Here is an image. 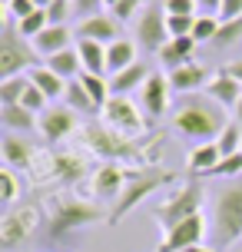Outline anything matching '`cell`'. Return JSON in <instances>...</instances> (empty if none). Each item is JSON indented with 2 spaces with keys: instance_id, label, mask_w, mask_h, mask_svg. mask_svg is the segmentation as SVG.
<instances>
[{
  "instance_id": "obj_29",
  "label": "cell",
  "mask_w": 242,
  "mask_h": 252,
  "mask_svg": "<svg viewBox=\"0 0 242 252\" xmlns=\"http://www.w3.org/2000/svg\"><path fill=\"white\" fill-rule=\"evenodd\" d=\"M30 90V76H10V80H0V106H20L24 93Z\"/></svg>"
},
{
  "instance_id": "obj_12",
  "label": "cell",
  "mask_w": 242,
  "mask_h": 252,
  "mask_svg": "<svg viewBox=\"0 0 242 252\" xmlns=\"http://www.w3.org/2000/svg\"><path fill=\"white\" fill-rule=\"evenodd\" d=\"M206 229L209 226H206L203 213L189 216V219H182L179 226L166 229V239H163V246H159V252H182V249H189V246H199L203 236H206Z\"/></svg>"
},
{
  "instance_id": "obj_21",
  "label": "cell",
  "mask_w": 242,
  "mask_h": 252,
  "mask_svg": "<svg viewBox=\"0 0 242 252\" xmlns=\"http://www.w3.org/2000/svg\"><path fill=\"white\" fill-rule=\"evenodd\" d=\"M192 57H196V40H192V33L189 37H173L159 50V63H163L166 70H179V66L192 63Z\"/></svg>"
},
{
  "instance_id": "obj_49",
  "label": "cell",
  "mask_w": 242,
  "mask_h": 252,
  "mask_svg": "<svg viewBox=\"0 0 242 252\" xmlns=\"http://www.w3.org/2000/svg\"><path fill=\"white\" fill-rule=\"evenodd\" d=\"M232 116H236V123H239V126H242V100H239V103H236V110H232Z\"/></svg>"
},
{
  "instance_id": "obj_18",
  "label": "cell",
  "mask_w": 242,
  "mask_h": 252,
  "mask_svg": "<svg viewBox=\"0 0 242 252\" xmlns=\"http://www.w3.org/2000/svg\"><path fill=\"white\" fill-rule=\"evenodd\" d=\"M169 87H173V93H182V96H189V93H196L199 87H206L212 76L206 73V66H199V63L192 60L186 63V66H179V70H169Z\"/></svg>"
},
{
  "instance_id": "obj_40",
  "label": "cell",
  "mask_w": 242,
  "mask_h": 252,
  "mask_svg": "<svg viewBox=\"0 0 242 252\" xmlns=\"http://www.w3.org/2000/svg\"><path fill=\"white\" fill-rule=\"evenodd\" d=\"M166 27H169V37H189L196 17H176V13H166Z\"/></svg>"
},
{
  "instance_id": "obj_46",
  "label": "cell",
  "mask_w": 242,
  "mask_h": 252,
  "mask_svg": "<svg viewBox=\"0 0 242 252\" xmlns=\"http://www.w3.org/2000/svg\"><path fill=\"white\" fill-rule=\"evenodd\" d=\"M196 3L203 13H212V17H219V7H222V0H196Z\"/></svg>"
},
{
  "instance_id": "obj_15",
  "label": "cell",
  "mask_w": 242,
  "mask_h": 252,
  "mask_svg": "<svg viewBox=\"0 0 242 252\" xmlns=\"http://www.w3.org/2000/svg\"><path fill=\"white\" fill-rule=\"evenodd\" d=\"M169 93H173V87H169V76L150 73V80L143 83V110H146V116L159 120V116L169 110Z\"/></svg>"
},
{
  "instance_id": "obj_7",
  "label": "cell",
  "mask_w": 242,
  "mask_h": 252,
  "mask_svg": "<svg viewBox=\"0 0 242 252\" xmlns=\"http://www.w3.org/2000/svg\"><path fill=\"white\" fill-rule=\"evenodd\" d=\"M196 213H203V186L192 179V183H186L182 189H176L173 196L166 202H159V209H156V222H159V229H173V226H179L182 219H189V216H196Z\"/></svg>"
},
{
  "instance_id": "obj_2",
  "label": "cell",
  "mask_w": 242,
  "mask_h": 252,
  "mask_svg": "<svg viewBox=\"0 0 242 252\" xmlns=\"http://www.w3.org/2000/svg\"><path fill=\"white\" fill-rule=\"evenodd\" d=\"M226 123L229 120L222 116V106L209 96H196V93H189L173 116L176 133H182L186 139H196V143H216Z\"/></svg>"
},
{
  "instance_id": "obj_8",
  "label": "cell",
  "mask_w": 242,
  "mask_h": 252,
  "mask_svg": "<svg viewBox=\"0 0 242 252\" xmlns=\"http://www.w3.org/2000/svg\"><path fill=\"white\" fill-rule=\"evenodd\" d=\"M37 183H57V186H70L87 173V163L77 159V153H40L37 166L30 169Z\"/></svg>"
},
{
  "instance_id": "obj_23",
  "label": "cell",
  "mask_w": 242,
  "mask_h": 252,
  "mask_svg": "<svg viewBox=\"0 0 242 252\" xmlns=\"http://www.w3.org/2000/svg\"><path fill=\"white\" fill-rule=\"evenodd\" d=\"M27 76H30V83H33L37 90L47 93V100H60V96H66V80H63V76H57L47 63H43V66H33Z\"/></svg>"
},
{
  "instance_id": "obj_1",
  "label": "cell",
  "mask_w": 242,
  "mask_h": 252,
  "mask_svg": "<svg viewBox=\"0 0 242 252\" xmlns=\"http://www.w3.org/2000/svg\"><path fill=\"white\" fill-rule=\"evenodd\" d=\"M80 143H83V150L93 153V156H100L106 163H116V159H143V163H150L153 159V150L159 146V139L156 136H123V133H116L110 129L106 123H87L80 126ZM153 166V163H150Z\"/></svg>"
},
{
  "instance_id": "obj_37",
  "label": "cell",
  "mask_w": 242,
  "mask_h": 252,
  "mask_svg": "<svg viewBox=\"0 0 242 252\" xmlns=\"http://www.w3.org/2000/svg\"><path fill=\"white\" fill-rule=\"evenodd\" d=\"M239 40H242V17H239V20H226V24L219 27V33H216L212 43L226 50V47H236Z\"/></svg>"
},
{
  "instance_id": "obj_14",
  "label": "cell",
  "mask_w": 242,
  "mask_h": 252,
  "mask_svg": "<svg viewBox=\"0 0 242 252\" xmlns=\"http://www.w3.org/2000/svg\"><path fill=\"white\" fill-rule=\"evenodd\" d=\"M40 133H43V139L47 143H63L73 129H77V113L70 110V106H50V110H43L40 113Z\"/></svg>"
},
{
  "instance_id": "obj_34",
  "label": "cell",
  "mask_w": 242,
  "mask_h": 252,
  "mask_svg": "<svg viewBox=\"0 0 242 252\" xmlns=\"http://www.w3.org/2000/svg\"><path fill=\"white\" fill-rule=\"evenodd\" d=\"M209 176H219V179H236V176H242V150L239 153H229V156H222V159L209 169Z\"/></svg>"
},
{
  "instance_id": "obj_28",
  "label": "cell",
  "mask_w": 242,
  "mask_h": 252,
  "mask_svg": "<svg viewBox=\"0 0 242 252\" xmlns=\"http://www.w3.org/2000/svg\"><path fill=\"white\" fill-rule=\"evenodd\" d=\"M47 66H50L57 76H63L66 83L73 80V76L83 73V63H80V53L77 50H63V53H53L50 60H47Z\"/></svg>"
},
{
  "instance_id": "obj_36",
  "label": "cell",
  "mask_w": 242,
  "mask_h": 252,
  "mask_svg": "<svg viewBox=\"0 0 242 252\" xmlns=\"http://www.w3.org/2000/svg\"><path fill=\"white\" fill-rule=\"evenodd\" d=\"M17 196H20V179H17V173L13 169H0V202L10 209L13 202H17Z\"/></svg>"
},
{
  "instance_id": "obj_35",
  "label": "cell",
  "mask_w": 242,
  "mask_h": 252,
  "mask_svg": "<svg viewBox=\"0 0 242 252\" xmlns=\"http://www.w3.org/2000/svg\"><path fill=\"white\" fill-rule=\"evenodd\" d=\"M216 146L222 150V156H229V153H239L242 150V126L232 120V123H226V129L219 133Z\"/></svg>"
},
{
  "instance_id": "obj_39",
  "label": "cell",
  "mask_w": 242,
  "mask_h": 252,
  "mask_svg": "<svg viewBox=\"0 0 242 252\" xmlns=\"http://www.w3.org/2000/svg\"><path fill=\"white\" fill-rule=\"evenodd\" d=\"M33 10H37V3H33V0H3V17L13 20V24H17V20H24L27 13H33Z\"/></svg>"
},
{
  "instance_id": "obj_45",
  "label": "cell",
  "mask_w": 242,
  "mask_h": 252,
  "mask_svg": "<svg viewBox=\"0 0 242 252\" xmlns=\"http://www.w3.org/2000/svg\"><path fill=\"white\" fill-rule=\"evenodd\" d=\"M70 7H73V0H53L50 3V24H63L66 20V13H70Z\"/></svg>"
},
{
  "instance_id": "obj_50",
  "label": "cell",
  "mask_w": 242,
  "mask_h": 252,
  "mask_svg": "<svg viewBox=\"0 0 242 252\" xmlns=\"http://www.w3.org/2000/svg\"><path fill=\"white\" fill-rule=\"evenodd\" d=\"M33 3H37L40 10H50V3H53V0H33Z\"/></svg>"
},
{
  "instance_id": "obj_26",
  "label": "cell",
  "mask_w": 242,
  "mask_h": 252,
  "mask_svg": "<svg viewBox=\"0 0 242 252\" xmlns=\"http://www.w3.org/2000/svg\"><path fill=\"white\" fill-rule=\"evenodd\" d=\"M136 63V47H133V40H116L106 47V70L110 73H120V70H126Z\"/></svg>"
},
{
  "instance_id": "obj_30",
  "label": "cell",
  "mask_w": 242,
  "mask_h": 252,
  "mask_svg": "<svg viewBox=\"0 0 242 252\" xmlns=\"http://www.w3.org/2000/svg\"><path fill=\"white\" fill-rule=\"evenodd\" d=\"M80 83H83V90L93 96L96 110H103V106H106V100L113 96V93H110V80H103L100 73H87V70H83V73H80Z\"/></svg>"
},
{
  "instance_id": "obj_48",
  "label": "cell",
  "mask_w": 242,
  "mask_h": 252,
  "mask_svg": "<svg viewBox=\"0 0 242 252\" xmlns=\"http://www.w3.org/2000/svg\"><path fill=\"white\" fill-rule=\"evenodd\" d=\"M182 252H216V249H209V246H203V242H199V246H189V249H182Z\"/></svg>"
},
{
  "instance_id": "obj_22",
  "label": "cell",
  "mask_w": 242,
  "mask_h": 252,
  "mask_svg": "<svg viewBox=\"0 0 242 252\" xmlns=\"http://www.w3.org/2000/svg\"><path fill=\"white\" fill-rule=\"evenodd\" d=\"M150 80V70H146V63H133V66H126V70H120V73H113V80H110V93L113 96H126L129 90L143 87Z\"/></svg>"
},
{
  "instance_id": "obj_33",
  "label": "cell",
  "mask_w": 242,
  "mask_h": 252,
  "mask_svg": "<svg viewBox=\"0 0 242 252\" xmlns=\"http://www.w3.org/2000/svg\"><path fill=\"white\" fill-rule=\"evenodd\" d=\"M219 27H222L219 17H212V13H199V17H196V27H192V40H196V43H212L216 33H219Z\"/></svg>"
},
{
  "instance_id": "obj_13",
  "label": "cell",
  "mask_w": 242,
  "mask_h": 252,
  "mask_svg": "<svg viewBox=\"0 0 242 252\" xmlns=\"http://www.w3.org/2000/svg\"><path fill=\"white\" fill-rule=\"evenodd\" d=\"M0 156H3V166L13 169V173H30V169L37 166V159H40V153L33 150L24 136H17V133H3Z\"/></svg>"
},
{
  "instance_id": "obj_32",
  "label": "cell",
  "mask_w": 242,
  "mask_h": 252,
  "mask_svg": "<svg viewBox=\"0 0 242 252\" xmlns=\"http://www.w3.org/2000/svg\"><path fill=\"white\" fill-rule=\"evenodd\" d=\"M47 27H50V13H47V10H40V7H37L33 13H27L24 20H17V30H20V33H24L27 40L40 37V33H43Z\"/></svg>"
},
{
  "instance_id": "obj_19",
  "label": "cell",
  "mask_w": 242,
  "mask_h": 252,
  "mask_svg": "<svg viewBox=\"0 0 242 252\" xmlns=\"http://www.w3.org/2000/svg\"><path fill=\"white\" fill-rule=\"evenodd\" d=\"M70 40H73V33H70V27L63 24H50L40 37H33L30 43H33V50L43 57V60H50L53 53H63L70 50Z\"/></svg>"
},
{
  "instance_id": "obj_27",
  "label": "cell",
  "mask_w": 242,
  "mask_h": 252,
  "mask_svg": "<svg viewBox=\"0 0 242 252\" xmlns=\"http://www.w3.org/2000/svg\"><path fill=\"white\" fill-rule=\"evenodd\" d=\"M219 159H222V150H219L216 143H199L189 156V169L196 176H209V169H212Z\"/></svg>"
},
{
  "instance_id": "obj_25",
  "label": "cell",
  "mask_w": 242,
  "mask_h": 252,
  "mask_svg": "<svg viewBox=\"0 0 242 252\" xmlns=\"http://www.w3.org/2000/svg\"><path fill=\"white\" fill-rule=\"evenodd\" d=\"M77 53H80V63H83V70L87 73H110L106 70V47L96 43V40H80L77 43Z\"/></svg>"
},
{
  "instance_id": "obj_42",
  "label": "cell",
  "mask_w": 242,
  "mask_h": 252,
  "mask_svg": "<svg viewBox=\"0 0 242 252\" xmlns=\"http://www.w3.org/2000/svg\"><path fill=\"white\" fill-rule=\"evenodd\" d=\"M140 3L143 0H120L113 7V20L116 24H126V20H133V13L140 10Z\"/></svg>"
},
{
  "instance_id": "obj_16",
  "label": "cell",
  "mask_w": 242,
  "mask_h": 252,
  "mask_svg": "<svg viewBox=\"0 0 242 252\" xmlns=\"http://www.w3.org/2000/svg\"><path fill=\"white\" fill-rule=\"evenodd\" d=\"M206 96H209V100H216L222 110H236V103L242 100V83L229 73V70H226V66H222V70L206 83Z\"/></svg>"
},
{
  "instance_id": "obj_6",
  "label": "cell",
  "mask_w": 242,
  "mask_h": 252,
  "mask_svg": "<svg viewBox=\"0 0 242 252\" xmlns=\"http://www.w3.org/2000/svg\"><path fill=\"white\" fill-rule=\"evenodd\" d=\"M37 60L40 53L33 50V43L17 30L13 20H3V30H0V80L30 73L37 66Z\"/></svg>"
},
{
  "instance_id": "obj_41",
  "label": "cell",
  "mask_w": 242,
  "mask_h": 252,
  "mask_svg": "<svg viewBox=\"0 0 242 252\" xmlns=\"http://www.w3.org/2000/svg\"><path fill=\"white\" fill-rule=\"evenodd\" d=\"M166 13H176V17H196V0H163Z\"/></svg>"
},
{
  "instance_id": "obj_3",
  "label": "cell",
  "mask_w": 242,
  "mask_h": 252,
  "mask_svg": "<svg viewBox=\"0 0 242 252\" xmlns=\"http://www.w3.org/2000/svg\"><path fill=\"white\" fill-rule=\"evenodd\" d=\"M209 236L212 249L226 252L242 239V183L226 186L212 202V219H209Z\"/></svg>"
},
{
  "instance_id": "obj_31",
  "label": "cell",
  "mask_w": 242,
  "mask_h": 252,
  "mask_svg": "<svg viewBox=\"0 0 242 252\" xmlns=\"http://www.w3.org/2000/svg\"><path fill=\"white\" fill-rule=\"evenodd\" d=\"M66 106H70V110H73V113H93V110H96V103H93V96H90L87 90H83V83H80V80H70V83H66Z\"/></svg>"
},
{
  "instance_id": "obj_9",
  "label": "cell",
  "mask_w": 242,
  "mask_h": 252,
  "mask_svg": "<svg viewBox=\"0 0 242 252\" xmlns=\"http://www.w3.org/2000/svg\"><path fill=\"white\" fill-rule=\"evenodd\" d=\"M100 113H103V123L110 126V129H116V133L133 136V139L146 136V116H143L140 106L133 100H126V96H110Z\"/></svg>"
},
{
  "instance_id": "obj_10",
  "label": "cell",
  "mask_w": 242,
  "mask_h": 252,
  "mask_svg": "<svg viewBox=\"0 0 242 252\" xmlns=\"http://www.w3.org/2000/svg\"><path fill=\"white\" fill-rule=\"evenodd\" d=\"M133 30H136V43L150 53H159L173 40L169 37V27H166V7H159V3H150L146 10H140Z\"/></svg>"
},
{
  "instance_id": "obj_38",
  "label": "cell",
  "mask_w": 242,
  "mask_h": 252,
  "mask_svg": "<svg viewBox=\"0 0 242 252\" xmlns=\"http://www.w3.org/2000/svg\"><path fill=\"white\" fill-rule=\"evenodd\" d=\"M20 106H27L30 113H37V116H40L43 110H50V100H47V93H43V90H37L33 83H30V90L24 93V100H20Z\"/></svg>"
},
{
  "instance_id": "obj_24",
  "label": "cell",
  "mask_w": 242,
  "mask_h": 252,
  "mask_svg": "<svg viewBox=\"0 0 242 252\" xmlns=\"http://www.w3.org/2000/svg\"><path fill=\"white\" fill-rule=\"evenodd\" d=\"M0 126L7 133H27V129L40 126V116L30 113L27 106H0Z\"/></svg>"
},
{
  "instance_id": "obj_17",
  "label": "cell",
  "mask_w": 242,
  "mask_h": 252,
  "mask_svg": "<svg viewBox=\"0 0 242 252\" xmlns=\"http://www.w3.org/2000/svg\"><path fill=\"white\" fill-rule=\"evenodd\" d=\"M126 179H129V173L123 169V166L106 163V166H100V169L93 173V192H96L100 199H113L116 202V196H120L123 186H126Z\"/></svg>"
},
{
  "instance_id": "obj_5",
  "label": "cell",
  "mask_w": 242,
  "mask_h": 252,
  "mask_svg": "<svg viewBox=\"0 0 242 252\" xmlns=\"http://www.w3.org/2000/svg\"><path fill=\"white\" fill-rule=\"evenodd\" d=\"M103 213L93 206V202H83V199H73V196H60V199L50 202V222H47V236L53 242H66L77 229L83 226H93L100 222Z\"/></svg>"
},
{
  "instance_id": "obj_11",
  "label": "cell",
  "mask_w": 242,
  "mask_h": 252,
  "mask_svg": "<svg viewBox=\"0 0 242 252\" xmlns=\"http://www.w3.org/2000/svg\"><path fill=\"white\" fill-rule=\"evenodd\" d=\"M37 222H40V213L33 206H10L7 213L0 216V249L3 252L17 249L37 229Z\"/></svg>"
},
{
  "instance_id": "obj_4",
  "label": "cell",
  "mask_w": 242,
  "mask_h": 252,
  "mask_svg": "<svg viewBox=\"0 0 242 252\" xmlns=\"http://www.w3.org/2000/svg\"><path fill=\"white\" fill-rule=\"evenodd\" d=\"M173 179H176V173L159 169V166H140V169H129L126 186H123V192L116 196L113 213L106 216V222H110V226H120V222L129 216V209H136V206H140L150 192H156L159 186L173 183Z\"/></svg>"
},
{
  "instance_id": "obj_43",
  "label": "cell",
  "mask_w": 242,
  "mask_h": 252,
  "mask_svg": "<svg viewBox=\"0 0 242 252\" xmlns=\"http://www.w3.org/2000/svg\"><path fill=\"white\" fill-rule=\"evenodd\" d=\"M100 7H103V0H73V10H77L83 20H90V17H100Z\"/></svg>"
},
{
  "instance_id": "obj_44",
  "label": "cell",
  "mask_w": 242,
  "mask_h": 252,
  "mask_svg": "<svg viewBox=\"0 0 242 252\" xmlns=\"http://www.w3.org/2000/svg\"><path fill=\"white\" fill-rule=\"evenodd\" d=\"M242 17V0H222V7H219V20L226 24V20H239Z\"/></svg>"
},
{
  "instance_id": "obj_51",
  "label": "cell",
  "mask_w": 242,
  "mask_h": 252,
  "mask_svg": "<svg viewBox=\"0 0 242 252\" xmlns=\"http://www.w3.org/2000/svg\"><path fill=\"white\" fill-rule=\"evenodd\" d=\"M116 3H120V0H103V7H110V10H113Z\"/></svg>"
},
{
  "instance_id": "obj_20",
  "label": "cell",
  "mask_w": 242,
  "mask_h": 252,
  "mask_svg": "<svg viewBox=\"0 0 242 252\" xmlns=\"http://www.w3.org/2000/svg\"><path fill=\"white\" fill-rule=\"evenodd\" d=\"M116 33H120V27H116V20H110V17H90V20H80L77 27V40H96V43H103V47H110V43H116Z\"/></svg>"
},
{
  "instance_id": "obj_47",
  "label": "cell",
  "mask_w": 242,
  "mask_h": 252,
  "mask_svg": "<svg viewBox=\"0 0 242 252\" xmlns=\"http://www.w3.org/2000/svg\"><path fill=\"white\" fill-rule=\"evenodd\" d=\"M226 70H229V73H232V76H236V80L242 83V60H232V63H226Z\"/></svg>"
}]
</instances>
